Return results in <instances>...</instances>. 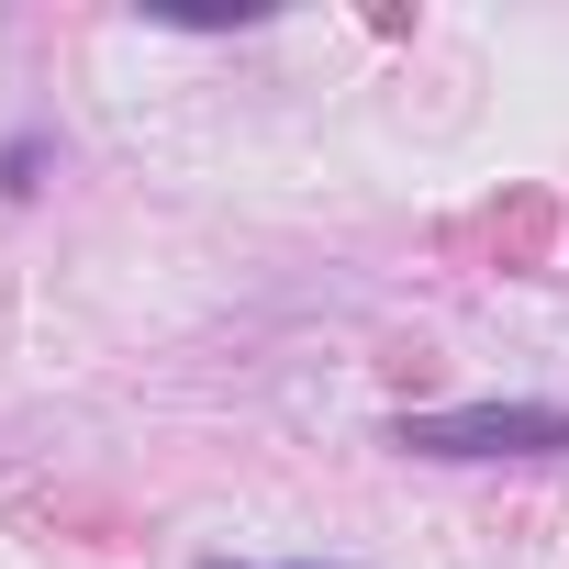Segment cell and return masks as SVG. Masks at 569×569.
<instances>
[{"label": "cell", "instance_id": "3", "mask_svg": "<svg viewBox=\"0 0 569 569\" xmlns=\"http://www.w3.org/2000/svg\"><path fill=\"white\" fill-rule=\"evenodd\" d=\"M201 569H246V558H201ZM302 569H313V558H302ZM325 569H336V558H325Z\"/></svg>", "mask_w": 569, "mask_h": 569}, {"label": "cell", "instance_id": "1", "mask_svg": "<svg viewBox=\"0 0 569 569\" xmlns=\"http://www.w3.org/2000/svg\"><path fill=\"white\" fill-rule=\"evenodd\" d=\"M391 447L413 458H558L569 402H458V413H402Z\"/></svg>", "mask_w": 569, "mask_h": 569}, {"label": "cell", "instance_id": "2", "mask_svg": "<svg viewBox=\"0 0 569 569\" xmlns=\"http://www.w3.org/2000/svg\"><path fill=\"white\" fill-rule=\"evenodd\" d=\"M46 157H57V146H46L34 123H23V134H0V190H12V201H34V190H46Z\"/></svg>", "mask_w": 569, "mask_h": 569}]
</instances>
